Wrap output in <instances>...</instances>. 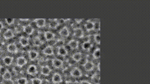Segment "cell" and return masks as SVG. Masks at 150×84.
<instances>
[{"mask_svg": "<svg viewBox=\"0 0 150 84\" xmlns=\"http://www.w3.org/2000/svg\"><path fill=\"white\" fill-rule=\"evenodd\" d=\"M4 38L6 40L11 39L14 36V32L11 29H7L3 34Z\"/></svg>", "mask_w": 150, "mask_h": 84, "instance_id": "obj_1", "label": "cell"}, {"mask_svg": "<svg viewBox=\"0 0 150 84\" xmlns=\"http://www.w3.org/2000/svg\"><path fill=\"white\" fill-rule=\"evenodd\" d=\"M23 32L30 36L33 34L34 28L31 24H27L23 27Z\"/></svg>", "mask_w": 150, "mask_h": 84, "instance_id": "obj_2", "label": "cell"}, {"mask_svg": "<svg viewBox=\"0 0 150 84\" xmlns=\"http://www.w3.org/2000/svg\"><path fill=\"white\" fill-rule=\"evenodd\" d=\"M34 22L35 23L36 26L39 28H42L46 26V20L44 19H37L34 20Z\"/></svg>", "mask_w": 150, "mask_h": 84, "instance_id": "obj_3", "label": "cell"}, {"mask_svg": "<svg viewBox=\"0 0 150 84\" xmlns=\"http://www.w3.org/2000/svg\"><path fill=\"white\" fill-rule=\"evenodd\" d=\"M70 74L74 78H79L82 76V72L78 68H74L70 72Z\"/></svg>", "mask_w": 150, "mask_h": 84, "instance_id": "obj_4", "label": "cell"}, {"mask_svg": "<svg viewBox=\"0 0 150 84\" xmlns=\"http://www.w3.org/2000/svg\"><path fill=\"white\" fill-rule=\"evenodd\" d=\"M27 60L25 59V57L21 56V57L18 58L17 60V64L18 67H23L27 64Z\"/></svg>", "mask_w": 150, "mask_h": 84, "instance_id": "obj_5", "label": "cell"}, {"mask_svg": "<svg viewBox=\"0 0 150 84\" xmlns=\"http://www.w3.org/2000/svg\"><path fill=\"white\" fill-rule=\"evenodd\" d=\"M52 81L54 84H59L62 82V76L59 74L55 73L52 77Z\"/></svg>", "mask_w": 150, "mask_h": 84, "instance_id": "obj_6", "label": "cell"}, {"mask_svg": "<svg viewBox=\"0 0 150 84\" xmlns=\"http://www.w3.org/2000/svg\"><path fill=\"white\" fill-rule=\"evenodd\" d=\"M7 50L10 53H13V54H14V53L17 52L18 51V48L17 45H16L14 43L10 44L7 46Z\"/></svg>", "mask_w": 150, "mask_h": 84, "instance_id": "obj_7", "label": "cell"}, {"mask_svg": "<svg viewBox=\"0 0 150 84\" xmlns=\"http://www.w3.org/2000/svg\"><path fill=\"white\" fill-rule=\"evenodd\" d=\"M27 72H28L29 74L32 75V76H34V75L37 74V67H36L35 65H30L29 66V67H28V70H27Z\"/></svg>", "mask_w": 150, "mask_h": 84, "instance_id": "obj_8", "label": "cell"}, {"mask_svg": "<svg viewBox=\"0 0 150 84\" xmlns=\"http://www.w3.org/2000/svg\"><path fill=\"white\" fill-rule=\"evenodd\" d=\"M83 67L86 71H87V72H90V71H92L93 70L94 65L93 62L87 61V62H86V63L84 64Z\"/></svg>", "mask_w": 150, "mask_h": 84, "instance_id": "obj_9", "label": "cell"}, {"mask_svg": "<svg viewBox=\"0 0 150 84\" xmlns=\"http://www.w3.org/2000/svg\"><path fill=\"white\" fill-rule=\"evenodd\" d=\"M51 72V70L48 66H43L41 67V74H43V76H48Z\"/></svg>", "mask_w": 150, "mask_h": 84, "instance_id": "obj_10", "label": "cell"}, {"mask_svg": "<svg viewBox=\"0 0 150 84\" xmlns=\"http://www.w3.org/2000/svg\"><path fill=\"white\" fill-rule=\"evenodd\" d=\"M43 53L47 56H51L54 54V49L52 46H48L45 47L43 50Z\"/></svg>", "mask_w": 150, "mask_h": 84, "instance_id": "obj_11", "label": "cell"}, {"mask_svg": "<svg viewBox=\"0 0 150 84\" xmlns=\"http://www.w3.org/2000/svg\"><path fill=\"white\" fill-rule=\"evenodd\" d=\"M44 36L46 40L47 41H51V40H54L55 38V34L53 32H50V31H48L44 32Z\"/></svg>", "mask_w": 150, "mask_h": 84, "instance_id": "obj_12", "label": "cell"}, {"mask_svg": "<svg viewBox=\"0 0 150 84\" xmlns=\"http://www.w3.org/2000/svg\"><path fill=\"white\" fill-rule=\"evenodd\" d=\"M74 36L77 38H82L84 36V32L82 28H76L74 30Z\"/></svg>", "mask_w": 150, "mask_h": 84, "instance_id": "obj_13", "label": "cell"}, {"mask_svg": "<svg viewBox=\"0 0 150 84\" xmlns=\"http://www.w3.org/2000/svg\"><path fill=\"white\" fill-rule=\"evenodd\" d=\"M19 43L23 47H26L29 44V40L28 38L21 36L19 39Z\"/></svg>", "mask_w": 150, "mask_h": 84, "instance_id": "obj_14", "label": "cell"}, {"mask_svg": "<svg viewBox=\"0 0 150 84\" xmlns=\"http://www.w3.org/2000/svg\"><path fill=\"white\" fill-rule=\"evenodd\" d=\"M29 57L30 59L31 60H35L39 56V54L37 51L31 50L29 51L28 53Z\"/></svg>", "mask_w": 150, "mask_h": 84, "instance_id": "obj_15", "label": "cell"}, {"mask_svg": "<svg viewBox=\"0 0 150 84\" xmlns=\"http://www.w3.org/2000/svg\"><path fill=\"white\" fill-rule=\"evenodd\" d=\"M13 60L14 58L11 57V56H7L3 58V61L5 65L7 66H9L11 65L12 62H13Z\"/></svg>", "mask_w": 150, "mask_h": 84, "instance_id": "obj_16", "label": "cell"}, {"mask_svg": "<svg viewBox=\"0 0 150 84\" xmlns=\"http://www.w3.org/2000/svg\"><path fill=\"white\" fill-rule=\"evenodd\" d=\"M68 51L66 49V48H65L64 46H61L58 48V54L59 55H60L61 56H62V57H65L68 54Z\"/></svg>", "mask_w": 150, "mask_h": 84, "instance_id": "obj_17", "label": "cell"}, {"mask_svg": "<svg viewBox=\"0 0 150 84\" xmlns=\"http://www.w3.org/2000/svg\"><path fill=\"white\" fill-rule=\"evenodd\" d=\"M59 34L62 37H68L69 36V31L67 27H64L59 31Z\"/></svg>", "mask_w": 150, "mask_h": 84, "instance_id": "obj_18", "label": "cell"}, {"mask_svg": "<svg viewBox=\"0 0 150 84\" xmlns=\"http://www.w3.org/2000/svg\"><path fill=\"white\" fill-rule=\"evenodd\" d=\"M62 63L63 62L62 60L58 59H55L52 60V65L57 68H61L62 66Z\"/></svg>", "mask_w": 150, "mask_h": 84, "instance_id": "obj_19", "label": "cell"}, {"mask_svg": "<svg viewBox=\"0 0 150 84\" xmlns=\"http://www.w3.org/2000/svg\"><path fill=\"white\" fill-rule=\"evenodd\" d=\"M68 45L70 47V48L72 49H76L78 48L79 42L76 41V40H72L69 42Z\"/></svg>", "mask_w": 150, "mask_h": 84, "instance_id": "obj_20", "label": "cell"}, {"mask_svg": "<svg viewBox=\"0 0 150 84\" xmlns=\"http://www.w3.org/2000/svg\"><path fill=\"white\" fill-rule=\"evenodd\" d=\"M72 59L76 62H80L82 59V54L80 52H76L72 56Z\"/></svg>", "mask_w": 150, "mask_h": 84, "instance_id": "obj_21", "label": "cell"}, {"mask_svg": "<svg viewBox=\"0 0 150 84\" xmlns=\"http://www.w3.org/2000/svg\"><path fill=\"white\" fill-rule=\"evenodd\" d=\"M1 76L2 78H3V80L4 81H9V80H11L12 79L11 73L8 70H7Z\"/></svg>", "mask_w": 150, "mask_h": 84, "instance_id": "obj_22", "label": "cell"}, {"mask_svg": "<svg viewBox=\"0 0 150 84\" xmlns=\"http://www.w3.org/2000/svg\"><path fill=\"white\" fill-rule=\"evenodd\" d=\"M94 22L91 21H88L85 24V28H86L87 30L91 31L94 30Z\"/></svg>", "mask_w": 150, "mask_h": 84, "instance_id": "obj_23", "label": "cell"}, {"mask_svg": "<svg viewBox=\"0 0 150 84\" xmlns=\"http://www.w3.org/2000/svg\"><path fill=\"white\" fill-rule=\"evenodd\" d=\"M91 46H92V44L90 41H86V42H84L83 44L82 47L84 50H88L91 48Z\"/></svg>", "mask_w": 150, "mask_h": 84, "instance_id": "obj_24", "label": "cell"}, {"mask_svg": "<svg viewBox=\"0 0 150 84\" xmlns=\"http://www.w3.org/2000/svg\"><path fill=\"white\" fill-rule=\"evenodd\" d=\"M100 54H101V51L100 48H97L94 51L93 54V58L95 59H98L100 58Z\"/></svg>", "mask_w": 150, "mask_h": 84, "instance_id": "obj_25", "label": "cell"}, {"mask_svg": "<svg viewBox=\"0 0 150 84\" xmlns=\"http://www.w3.org/2000/svg\"><path fill=\"white\" fill-rule=\"evenodd\" d=\"M49 26H50V28H57L58 26V22L57 21V19L51 20L50 22L49 23Z\"/></svg>", "mask_w": 150, "mask_h": 84, "instance_id": "obj_26", "label": "cell"}, {"mask_svg": "<svg viewBox=\"0 0 150 84\" xmlns=\"http://www.w3.org/2000/svg\"><path fill=\"white\" fill-rule=\"evenodd\" d=\"M18 84H28V80L26 78H20L17 80Z\"/></svg>", "mask_w": 150, "mask_h": 84, "instance_id": "obj_27", "label": "cell"}, {"mask_svg": "<svg viewBox=\"0 0 150 84\" xmlns=\"http://www.w3.org/2000/svg\"><path fill=\"white\" fill-rule=\"evenodd\" d=\"M33 42H34V45H36V46H40V45L43 44L42 42L40 40V39L37 37V36L34 38L33 40Z\"/></svg>", "mask_w": 150, "mask_h": 84, "instance_id": "obj_28", "label": "cell"}, {"mask_svg": "<svg viewBox=\"0 0 150 84\" xmlns=\"http://www.w3.org/2000/svg\"><path fill=\"white\" fill-rule=\"evenodd\" d=\"M94 40L97 44H100L101 41V36L100 34H96L94 36Z\"/></svg>", "mask_w": 150, "mask_h": 84, "instance_id": "obj_29", "label": "cell"}, {"mask_svg": "<svg viewBox=\"0 0 150 84\" xmlns=\"http://www.w3.org/2000/svg\"><path fill=\"white\" fill-rule=\"evenodd\" d=\"M32 84H42V80L40 78H34L32 81Z\"/></svg>", "mask_w": 150, "mask_h": 84, "instance_id": "obj_30", "label": "cell"}, {"mask_svg": "<svg viewBox=\"0 0 150 84\" xmlns=\"http://www.w3.org/2000/svg\"><path fill=\"white\" fill-rule=\"evenodd\" d=\"M14 22H15V19H11V18H8V19H5V22L8 25H11L14 24Z\"/></svg>", "mask_w": 150, "mask_h": 84, "instance_id": "obj_31", "label": "cell"}, {"mask_svg": "<svg viewBox=\"0 0 150 84\" xmlns=\"http://www.w3.org/2000/svg\"><path fill=\"white\" fill-rule=\"evenodd\" d=\"M94 30H99L100 28V23L98 22H97L94 23Z\"/></svg>", "mask_w": 150, "mask_h": 84, "instance_id": "obj_32", "label": "cell"}, {"mask_svg": "<svg viewBox=\"0 0 150 84\" xmlns=\"http://www.w3.org/2000/svg\"><path fill=\"white\" fill-rule=\"evenodd\" d=\"M7 71V70L6 68H5L4 67H2L0 69V74H1V76H2L4 74V73L6 72Z\"/></svg>", "mask_w": 150, "mask_h": 84, "instance_id": "obj_33", "label": "cell"}, {"mask_svg": "<svg viewBox=\"0 0 150 84\" xmlns=\"http://www.w3.org/2000/svg\"><path fill=\"white\" fill-rule=\"evenodd\" d=\"M80 84H91V83L87 81H83L80 82Z\"/></svg>", "mask_w": 150, "mask_h": 84, "instance_id": "obj_34", "label": "cell"}, {"mask_svg": "<svg viewBox=\"0 0 150 84\" xmlns=\"http://www.w3.org/2000/svg\"><path fill=\"white\" fill-rule=\"evenodd\" d=\"M3 27H4L3 24L1 22H0V31H1L2 30V29L3 28Z\"/></svg>", "mask_w": 150, "mask_h": 84, "instance_id": "obj_35", "label": "cell"}, {"mask_svg": "<svg viewBox=\"0 0 150 84\" xmlns=\"http://www.w3.org/2000/svg\"><path fill=\"white\" fill-rule=\"evenodd\" d=\"M3 67V66H1V64H0V69H1V67Z\"/></svg>", "mask_w": 150, "mask_h": 84, "instance_id": "obj_36", "label": "cell"}]
</instances>
